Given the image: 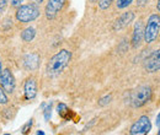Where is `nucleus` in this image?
I'll use <instances>...</instances> for the list:
<instances>
[{
  "label": "nucleus",
  "mask_w": 160,
  "mask_h": 135,
  "mask_svg": "<svg viewBox=\"0 0 160 135\" xmlns=\"http://www.w3.org/2000/svg\"><path fill=\"white\" fill-rule=\"evenodd\" d=\"M22 1H23V0H10V4H11V6L18 7V6H20L21 5Z\"/></svg>",
  "instance_id": "21"
},
{
  "label": "nucleus",
  "mask_w": 160,
  "mask_h": 135,
  "mask_svg": "<svg viewBox=\"0 0 160 135\" xmlns=\"http://www.w3.org/2000/svg\"><path fill=\"white\" fill-rule=\"evenodd\" d=\"M160 31V16L154 14V15H150L149 19H148V23L145 26V30H144V35H143V38L147 43H153L158 35H159Z\"/></svg>",
  "instance_id": "3"
},
{
  "label": "nucleus",
  "mask_w": 160,
  "mask_h": 135,
  "mask_svg": "<svg viewBox=\"0 0 160 135\" xmlns=\"http://www.w3.org/2000/svg\"><path fill=\"white\" fill-rule=\"evenodd\" d=\"M35 36H36V31L32 27L25 28L22 31V33H21V38H22V41H25V42H31L32 39L35 38Z\"/></svg>",
  "instance_id": "13"
},
{
  "label": "nucleus",
  "mask_w": 160,
  "mask_h": 135,
  "mask_svg": "<svg viewBox=\"0 0 160 135\" xmlns=\"http://www.w3.org/2000/svg\"><path fill=\"white\" fill-rule=\"evenodd\" d=\"M70 59H72V53L69 51H67V49L59 51L48 61L47 68H46L47 74L48 75H58V74H60L68 66Z\"/></svg>",
  "instance_id": "1"
},
{
  "label": "nucleus",
  "mask_w": 160,
  "mask_h": 135,
  "mask_svg": "<svg viewBox=\"0 0 160 135\" xmlns=\"http://www.w3.org/2000/svg\"><path fill=\"white\" fill-rule=\"evenodd\" d=\"M40 6L37 4H28V5H22L19 6L18 11H16V19L20 22L27 23L31 21H35L40 16Z\"/></svg>",
  "instance_id": "2"
},
{
  "label": "nucleus",
  "mask_w": 160,
  "mask_h": 135,
  "mask_svg": "<svg viewBox=\"0 0 160 135\" xmlns=\"http://www.w3.org/2000/svg\"><path fill=\"white\" fill-rule=\"evenodd\" d=\"M23 92H25V98L26 99H33L37 95V85L33 77H30L26 80L23 85Z\"/></svg>",
  "instance_id": "10"
},
{
  "label": "nucleus",
  "mask_w": 160,
  "mask_h": 135,
  "mask_svg": "<svg viewBox=\"0 0 160 135\" xmlns=\"http://www.w3.org/2000/svg\"><path fill=\"white\" fill-rule=\"evenodd\" d=\"M91 1H96V0H91Z\"/></svg>",
  "instance_id": "29"
},
{
  "label": "nucleus",
  "mask_w": 160,
  "mask_h": 135,
  "mask_svg": "<svg viewBox=\"0 0 160 135\" xmlns=\"http://www.w3.org/2000/svg\"><path fill=\"white\" fill-rule=\"evenodd\" d=\"M147 1H148V0H138V2H137V4H138V5H144Z\"/></svg>",
  "instance_id": "23"
},
{
  "label": "nucleus",
  "mask_w": 160,
  "mask_h": 135,
  "mask_svg": "<svg viewBox=\"0 0 160 135\" xmlns=\"http://www.w3.org/2000/svg\"><path fill=\"white\" fill-rule=\"evenodd\" d=\"M143 35H144V30H143V25L142 22H137L134 25V30H133V36H132V46L134 48L139 47L140 42L143 39Z\"/></svg>",
  "instance_id": "12"
},
{
  "label": "nucleus",
  "mask_w": 160,
  "mask_h": 135,
  "mask_svg": "<svg viewBox=\"0 0 160 135\" xmlns=\"http://www.w3.org/2000/svg\"><path fill=\"white\" fill-rule=\"evenodd\" d=\"M113 2V0H100L99 1V6H100L101 10H106L111 6V4Z\"/></svg>",
  "instance_id": "16"
},
{
  "label": "nucleus",
  "mask_w": 160,
  "mask_h": 135,
  "mask_svg": "<svg viewBox=\"0 0 160 135\" xmlns=\"http://www.w3.org/2000/svg\"><path fill=\"white\" fill-rule=\"evenodd\" d=\"M150 97H152V87L147 86V85L140 86L132 95V104L136 108L142 107V106H144L145 103L149 102Z\"/></svg>",
  "instance_id": "4"
},
{
  "label": "nucleus",
  "mask_w": 160,
  "mask_h": 135,
  "mask_svg": "<svg viewBox=\"0 0 160 135\" xmlns=\"http://www.w3.org/2000/svg\"><path fill=\"white\" fill-rule=\"evenodd\" d=\"M158 134H159V135H160V130H159V132H158Z\"/></svg>",
  "instance_id": "28"
},
{
  "label": "nucleus",
  "mask_w": 160,
  "mask_h": 135,
  "mask_svg": "<svg viewBox=\"0 0 160 135\" xmlns=\"http://www.w3.org/2000/svg\"><path fill=\"white\" fill-rule=\"evenodd\" d=\"M6 7V0H0V12H2Z\"/></svg>",
  "instance_id": "22"
},
{
  "label": "nucleus",
  "mask_w": 160,
  "mask_h": 135,
  "mask_svg": "<svg viewBox=\"0 0 160 135\" xmlns=\"http://www.w3.org/2000/svg\"><path fill=\"white\" fill-rule=\"evenodd\" d=\"M64 4H65V0H48L46 9H44L46 17L48 20H53L57 16V14L63 9Z\"/></svg>",
  "instance_id": "8"
},
{
  "label": "nucleus",
  "mask_w": 160,
  "mask_h": 135,
  "mask_svg": "<svg viewBox=\"0 0 160 135\" xmlns=\"http://www.w3.org/2000/svg\"><path fill=\"white\" fill-rule=\"evenodd\" d=\"M150 130H152V123H150L149 118L147 116H142L131 127L129 133L132 135H144V134H148Z\"/></svg>",
  "instance_id": "5"
},
{
  "label": "nucleus",
  "mask_w": 160,
  "mask_h": 135,
  "mask_svg": "<svg viewBox=\"0 0 160 135\" xmlns=\"http://www.w3.org/2000/svg\"><path fill=\"white\" fill-rule=\"evenodd\" d=\"M157 9H158V11L160 12V0H158V4H157Z\"/></svg>",
  "instance_id": "26"
},
{
  "label": "nucleus",
  "mask_w": 160,
  "mask_h": 135,
  "mask_svg": "<svg viewBox=\"0 0 160 135\" xmlns=\"http://www.w3.org/2000/svg\"><path fill=\"white\" fill-rule=\"evenodd\" d=\"M40 55L37 53H30L23 58V66L27 70H36L40 66Z\"/></svg>",
  "instance_id": "11"
},
{
  "label": "nucleus",
  "mask_w": 160,
  "mask_h": 135,
  "mask_svg": "<svg viewBox=\"0 0 160 135\" xmlns=\"http://www.w3.org/2000/svg\"><path fill=\"white\" fill-rule=\"evenodd\" d=\"M32 1H33L35 4H37V5H38V4H41V2H43V0H32Z\"/></svg>",
  "instance_id": "25"
},
{
  "label": "nucleus",
  "mask_w": 160,
  "mask_h": 135,
  "mask_svg": "<svg viewBox=\"0 0 160 135\" xmlns=\"http://www.w3.org/2000/svg\"><path fill=\"white\" fill-rule=\"evenodd\" d=\"M157 125H159L160 127V113L158 114V117H157Z\"/></svg>",
  "instance_id": "24"
},
{
  "label": "nucleus",
  "mask_w": 160,
  "mask_h": 135,
  "mask_svg": "<svg viewBox=\"0 0 160 135\" xmlns=\"http://www.w3.org/2000/svg\"><path fill=\"white\" fill-rule=\"evenodd\" d=\"M0 71H1V59H0Z\"/></svg>",
  "instance_id": "27"
},
{
  "label": "nucleus",
  "mask_w": 160,
  "mask_h": 135,
  "mask_svg": "<svg viewBox=\"0 0 160 135\" xmlns=\"http://www.w3.org/2000/svg\"><path fill=\"white\" fill-rule=\"evenodd\" d=\"M58 113H59L60 117H63V118H65V113H69L70 112V109L67 107V104H64V103H59L58 104Z\"/></svg>",
  "instance_id": "14"
},
{
  "label": "nucleus",
  "mask_w": 160,
  "mask_h": 135,
  "mask_svg": "<svg viewBox=\"0 0 160 135\" xmlns=\"http://www.w3.org/2000/svg\"><path fill=\"white\" fill-rule=\"evenodd\" d=\"M132 2H133V0H117L116 6H117L118 9H124V7H127L128 5H131Z\"/></svg>",
  "instance_id": "15"
},
{
  "label": "nucleus",
  "mask_w": 160,
  "mask_h": 135,
  "mask_svg": "<svg viewBox=\"0 0 160 135\" xmlns=\"http://www.w3.org/2000/svg\"><path fill=\"white\" fill-rule=\"evenodd\" d=\"M111 99H112V96H111V95H106L105 97H102V98H100V101H99V106H101V107H103V106L108 104V103L111 102Z\"/></svg>",
  "instance_id": "17"
},
{
  "label": "nucleus",
  "mask_w": 160,
  "mask_h": 135,
  "mask_svg": "<svg viewBox=\"0 0 160 135\" xmlns=\"http://www.w3.org/2000/svg\"><path fill=\"white\" fill-rule=\"evenodd\" d=\"M8 96L5 95V92H4V90L0 87V104H5V103H8Z\"/></svg>",
  "instance_id": "18"
},
{
  "label": "nucleus",
  "mask_w": 160,
  "mask_h": 135,
  "mask_svg": "<svg viewBox=\"0 0 160 135\" xmlns=\"http://www.w3.org/2000/svg\"><path fill=\"white\" fill-rule=\"evenodd\" d=\"M51 109H52V104H49V106L46 108V112H44V118H46V120H48L49 117H51Z\"/></svg>",
  "instance_id": "19"
},
{
  "label": "nucleus",
  "mask_w": 160,
  "mask_h": 135,
  "mask_svg": "<svg viewBox=\"0 0 160 135\" xmlns=\"http://www.w3.org/2000/svg\"><path fill=\"white\" fill-rule=\"evenodd\" d=\"M144 69L147 73H157L160 70V49L153 52L144 61Z\"/></svg>",
  "instance_id": "7"
},
{
  "label": "nucleus",
  "mask_w": 160,
  "mask_h": 135,
  "mask_svg": "<svg viewBox=\"0 0 160 135\" xmlns=\"http://www.w3.org/2000/svg\"><path fill=\"white\" fill-rule=\"evenodd\" d=\"M0 85L4 89V91L11 94L15 89V77L12 75V73L9 69L1 70L0 71Z\"/></svg>",
  "instance_id": "6"
},
{
  "label": "nucleus",
  "mask_w": 160,
  "mask_h": 135,
  "mask_svg": "<svg viewBox=\"0 0 160 135\" xmlns=\"http://www.w3.org/2000/svg\"><path fill=\"white\" fill-rule=\"evenodd\" d=\"M134 19V14L132 11H128V12H124L122 14L118 19L115 21L113 23V30L117 31V30H122L124 27H127L132 21Z\"/></svg>",
  "instance_id": "9"
},
{
  "label": "nucleus",
  "mask_w": 160,
  "mask_h": 135,
  "mask_svg": "<svg viewBox=\"0 0 160 135\" xmlns=\"http://www.w3.org/2000/svg\"><path fill=\"white\" fill-rule=\"evenodd\" d=\"M31 125H32V120H30V122H27V123L25 124V127L22 128V133H23V134H26V133L28 132L27 129H28V128H31Z\"/></svg>",
  "instance_id": "20"
}]
</instances>
